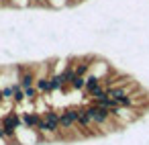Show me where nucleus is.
Segmentation results:
<instances>
[{"label":"nucleus","mask_w":149,"mask_h":145,"mask_svg":"<svg viewBox=\"0 0 149 145\" xmlns=\"http://www.w3.org/2000/svg\"><path fill=\"white\" fill-rule=\"evenodd\" d=\"M21 119H23V127H25V129H33V131H37L39 125H41L43 114H39V112H25Z\"/></svg>","instance_id":"1"},{"label":"nucleus","mask_w":149,"mask_h":145,"mask_svg":"<svg viewBox=\"0 0 149 145\" xmlns=\"http://www.w3.org/2000/svg\"><path fill=\"white\" fill-rule=\"evenodd\" d=\"M35 88L39 90V94H49V76H39Z\"/></svg>","instance_id":"2"},{"label":"nucleus","mask_w":149,"mask_h":145,"mask_svg":"<svg viewBox=\"0 0 149 145\" xmlns=\"http://www.w3.org/2000/svg\"><path fill=\"white\" fill-rule=\"evenodd\" d=\"M70 88H72V90H84V88H86V76H74Z\"/></svg>","instance_id":"3"},{"label":"nucleus","mask_w":149,"mask_h":145,"mask_svg":"<svg viewBox=\"0 0 149 145\" xmlns=\"http://www.w3.org/2000/svg\"><path fill=\"white\" fill-rule=\"evenodd\" d=\"M25 96H27V100H29V102H33V104H35V102L39 100V90H37L35 86L25 88Z\"/></svg>","instance_id":"4"},{"label":"nucleus","mask_w":149,"mask_h":145,"mask_svg":"<svg viewBox=\"0 0 149 145\" xmlns=\"http://www.w3.org/2000/svg\"><path fill=\"white\" fill-rule=\"evenodd\" d=\"M25 100H27V96H25V88H21V86L17 84V90H15L13 102H15V104H21V102H25Z\"/></svg>","instance_id":"5"},{"label":"nucleus","mask_w":149,"mask_h":145,"mask_svg":"<svg viewBox=\"0 0 149 145\" xmlns=\"http://www.w3.org/2000/svg\"><path fill=\"white\" fill-rule=\"evenodd\" d=\"M33 6H47V0H31Z\"/></svg>","instance_id":"6"},{"label":"nucleus","mask_w":149,"mask_h":145,"mask_svg":"<svg viewBox=\"0 0 149 145\" xmlns=\"http://www.w3.org/2000/svg\"><path fill=\"white\" fill-rule=\"evenodd\" d=\"M4 102V94H2V88H0V104Z\"/></svg>","instance_id":"7"}]
</instances>
